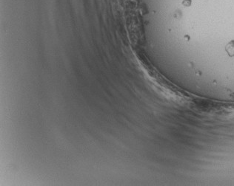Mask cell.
<instances>
[{"label":"cell","instance_id":"cell-1","mask_svg":"<svg viewBox=\"0 0 234 186\" xmlns=\"http://www.w3.org/2000/svg\"><path fill=\"white\" fill-rule=\"evenodd\" d=\"M225 50L230 57L234 56V40L228 43L225 47Z\"/></svg>","mask_w":234,"mask_h":186},{"label":"cell","instance_id":"cell-2","mask_svg":"<svg viewBox=\"0 0 234 186\" xmlns=\"http://www.w3.org/2000/svg\"><path fill=\"white\" fill-rule=\"evenodd\" d=\"M182 4H183V5H185V6L186 7L190 6V5H191V0H183Z\"/></svg>","mask_w":234,"mask_h":186}]
</instances>
